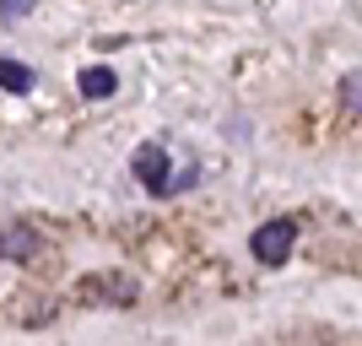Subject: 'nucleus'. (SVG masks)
<instances>
[{
    "label": "nucleus",
    "mask_w": 362,
    "mask_h": 346,
    "mask_svg": "<svg viewBox=\"0 0 362 346\" xmlns=\"http://www.w3.org/2000/svg\"><path fill=\"white\" fill-rule=\"evenodd\" d=\"M76 87H81V98H108V92L119 87V76L108 71V65H92V71L76 76Z\"/></svg>",
    "instance_id": "nucleus-4"
},
{
    "label": "nucleus",
    "mask_w": 362,
    "mask_h": 346,
    "mask_svg": "<svg viewBox=\"0 0 362 346\" xmlns=\"http://www.w3.org/2000/svg\"><path fill=\"white\" fill-rule=\"evenodd\" d=\"M130 168H136V179L146 184L151 195H173V190H184V184L195 179V173H173V157H168L163 141H146V146H136Z\"/></svg>",
    "instance_id": "nucleus-1"
},
{
    "label": "nucleus",
    "mask_w": 362,
    "mask_h": 346,
    "mask_svg": "<svg viewBox=\"0 0 362 346\" xmlns=\"http://www.w3.org/2000/svg\"><path fill=\"white\" fill-rule=\"evenodd\" d=\"M33 6H38V0H0V16H6V22H22Z\"/></svg>",
    "instance_id": "nucleus-8"
},
{
    "label": "nucleus",
    "mask_w": 362,
    "mask_h": 346,
    "mask_svg": "<svg viewBox=\"0 0 362 346\" xmlns=\"http://www.w3.org/2000/svg\"><path fill=\"white\" fill-rule=\"evenodd\" d=\"M341 98H346V108L362 120V76H346V81H341Z\"/></svg>",
    "instance_id": "nucleus-7"
},
{
    "label": "nucleus",
    "mask_w": 362,
    "mask_h": 346,
    "mask_svg": "<svg viewBox=\"0 0 362 346\" xmlns=\"http://www.w3.org/2000/svg\"><path fill=\"white\" fill-rule=\"evenodd\" d=\"M38 233H28V227H11V233H0V255H11V260H28V255H38Z\"/></svg>",
    "instance_id": "nucleus-5"
},
{
    "label": "nucleus",
    "mask_w": 362,
    "mask_h": 346,
    "mask_svg": "<svg viewBox=\"0 0 362 346\" xmlns=\"http://www.w3.org/2000/svg\"><path fill=\"white\" fill-rule=\"evenodd\" d=\"M292 243H298V222H292V217H276V222L255 227L249 249H255V260H259V265H281V260L292 255Z\"/></svg>",
    "instance_id": "nucleus-2"
},
{
    "label": "nucleus",
    "mask_w": 362,
    "mask_h": 346,
    "mask_svg": "<svg viewBox=\"0 0 362 346\" xmlns=\"http://www.w3.org/2000/svg\"><path fill=\"white\" fill-rule=\"evenodd\" d=\"M98 292H108L103 303H130V298H136V276H124V271L87 276V282H81V298H98Z\"/></svg>",
    "instance_id": "nucleus-3"
},
{
    "label": "nucleus",
    "mask_w": 362,
    "mask_h": 346,
    "mask_svg": "<svg viewBox=\"0 0 362 346\" xmlns=\"http://www.w3.org/2000/svg\"><path fill=\"white\" fill-rule=\"evenodd\" d=\"M33 81H38V76H33L22 60H0V87H6V92H28Z\"/></svg>",
    "instance_id": "nucleus-6"
}]
</instances>
